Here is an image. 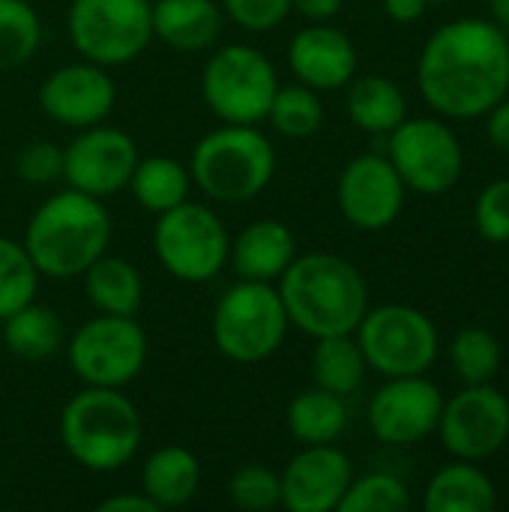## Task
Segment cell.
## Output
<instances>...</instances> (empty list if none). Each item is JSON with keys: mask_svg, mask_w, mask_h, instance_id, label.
<instances>
[{"mask_svg": "<svg viewBox=\"0 0 509 512\" xmlns=\"http://www.w3.org/2000/svg\"><path fill=\"white\" fill-rule=\"evenodd\" d=\"M417 84L441 117H486L509 93V33L486 18L438 27L423 45Z\"/></svg>", "mask_w": 509, "mask_h": 512, "instance_id": "cell-1", "label": "cell"}, {"mask_svg": "<svg viewBox=\"0 0 509 512\" xmlns=\"http://www.w3.org/2000/svg\"><path fill=\"white\" fill-rule=\"evenodd\" d=\"M276 282L288 321L312 339L354 333L369 309L363 273L330 252L294 258Z\"/></svg>", "mask_w": 509, "mask_h": 512, "instance_id": "cell-2", "label": "cell"}, {"mask_svg": "<svg viewBox=\"0 0 509 512\" xmlns=\"http://www.w3.org/2000/svg\"><path fill=\"white\" fill-rule=\"evenodd\" d=\"M111 240V216L99 198L63 189L42 201L27 222L24 249L36 264L39 276L75 279L99 255H105Z\"/></svg>", "mask_w": 509, "mask_h": 512, "instance_id": "cell-3", "label": "cell"}, {"mask_svg": "<svg viewBox=\"0 0 509 512\" xmlns=\"http://www.w3.org/2000/svg\"><path fill=\"white\" fill-rule=\"evenodd\" d=\"M60 441L87 471H117L141 447L138 408L114 387H84L63 405Z\"/></svg>", "mask_w": 509, "mask_h": 512, "instance_id": "cell-4", "label": "cell"}, {"mask_svg": "<svg viewBox=\"0 0 509 512\" xmlns=\"http://www.w3.org/2000/svg\"><path fill=\"white\" fill-rule=\"evenodd\" d=\"M276 171V153L264 132L255 126L225 123L204 135L189 162L192 183L213 201L240 204L267 189Z\"/></svg>", "mask_w": 509, "mask_h": 512, "instance_id": "cell-5", "label": "cell"}, {"mask_svg": "<svg viewBox=\"0 0 509 512\" xmlns=\"http://www.w3.org/2000/svg\"><path fill=\"white\" fill-rule=\"evenodd\" d=\"M291 321L273 282L231 285L213 309V342L234 363H261L279 351Z\"/></svg>", "mask_w": 509, "mask_h": 512, "instance_id": "cell-6", "label": "cell"}, {"mask_svg": "<svg viewBox=\"0 0 509 512\" xmlns=\"http://www.w3.org/2000/svg\"><path fill=\"white\" fill-rule=\"evenodd\" d=\"M357 345L366 357V366L384 378L426 375L438 360V327L432 318L414 306L387 303L366 309L357 324Z\"/></svg>", "mask_w": 509, "mask_h": 512, "instance_id": "cell-7", "label": "cell"}, {"mask_svg": "<svg viewBox=\"0 0 509 512\" xmlns=\"http://www.w3.org/2000/svg\"><path fill=\"white\" fill-rule=\"evenodd\" d=\"M276 69L252 45H222L201 72V93L207 108L237 126H255L267 120L276 96Z\"/></svg>", "mask_w": 509, "mask_h": 512, "instance_id": "cell-8", "label": "cell"}, {"mask_svg": "<svg viewBox=\"0 0 509 512\" xmlns=\"http://www.w3.org/2000/svg\"><path fill=\"white\" fill-rule=\"evenodd\" d=\"M228 231L222 219L204 207L183 201L159 213L153 228V249L159 264L180 282H210L228 264Z\"/></svg>", "mask_w": 509, "mask_h": 512, "instance_id": "cell-9", "label": "cell"}, {"mask_svg": "<svg viewBox=\"0 0 509 512\" xmlns=\"http://www.w3.org/2000/svg\"><path fill=\"white\" fill-rule=\"evenodd\" d=\"M153 3L147 0H72L69 39L75 51L99 66L135 60L153 39Z\"/></svg>", "mask_w": 509, "mask_h": 512, "instance_id": "cell-10", "label": "cell"}, {"mask_svg": "<svg viewBox=\"0 0 509 512\" xmlns=\"http://www.w3.org/2000/svg\"><path fill=\"white\" fill-rule=\"evenodd\" d=\"M147 363V333L135 318L96 315L69 342V366L87 387L123 390Z\"/></svg>", "mask_w": 509, "mask_h": 512, "instance_id": "cell-11", "label": "cell"}, {"mask_svg": "<svg viewBox=\"0 0 509 512\" xmlns=\"http://www.w3.org/2000/svg\"><path fill=\"white\" fill-rule=\"evenodd\" d=\"M387 159L399 171L405 189L441 195L453 189L465 168L459 135L435 117H405L387 141Z\"/></svg>", "mask_w": 509, "mask_h": 512, "instance_id": "cell-12", "label": "cell"}, {"mask_svg": "<svg viewBox=\"0 0 509 512\" xmlns=\"http://www.w3.org/2000/svg\"><path fill=\"white\" fill-rule=\"evenodd\" d=\"M438 432L456 459L483 462L509 441V399L492 384H465L444 399Z\"/></svg>", "mask_w": 509, "mask_h": 512, "instance_id": "cell-13", "label": "cell"}, {"mask_svg": "<svg viewBox=\"0 0 509 512\" xmlns=\"http://www.w3.org/2000/svg\"><path fill=\"white\" fill-rule=\"evenodd\" d=\"M135 162V141L123 129L96 123L81 129L63 150V180L69 183V189L105 198L129 186Z\"/></svg>", "mask_w": 509, "mask_h": 512, "instance_id": "cell-14", "label": "cell"}, {"mask_svg": "<svg viewBox=\"0 0 509 512\" xmlns=\"http://www.w3.org/2000/svg\"><path fill=\"white\" fill-rule=\"evenodd\" d=\"M441 411L444 396L426 375L390 378L369 402V426L378 441L408 447L438 432Z\"/></svg>", "mask_w": 509, "mask_h": 512, "instance_id": "cell-15", "label": "cell"}, {"mask_svg": "<svg viewBox=\"0 0 509 512\" xmlns=\"http://www.w3.org/2000/svg\"><path fill=\"white\" fill-rule=\"evenodd\" d=\"M336 198L342 216L357 231H384L405 207V183L387 156L366 153L345 165Z\"/></svg>", "mask_w": 509, "mask_h": 512, "instance_id": "cell-16", "label": "cell"}, {"mask_svg": "<svg viewBox=\"0 0 509 512\" xmlns=\"http://www.w3.org/2000/svg\"><path fill=\"white\" fill-rule=\"evenodd\" d=\"M117 90L105 66L69 63L51 72L39 87V108L60 126L87 129L102 123L114 108Z\"/></svg>", "mask_w": 509, "mask_h": 512, "instance_id": "cell-17", "label": "cell"}, {"mask_svg": "<svg viewBox=\"0 0 509 512\" xmlns=\"http://www.w3.org/2000/svg\"><path fill=\"white\" fill-rule=\"evenodd\" d=\"M282 480V507L291 512H330L339 510L354 474L351 459L333 444L303 447L288 468L279 474Z\"/></svg>", "mask_w": 509, "mask_h": 512, "instance_id": "cell-18", "label": "cell"}, {"mask_svg": "<svg viewBox=\"0 0 509 512\" xmlns=\"http://www.w3.org/2000/svg\"><path fill=\"white\" fill-rule=\"evenodd\" d=\"M288 63L300 84L312 90H339L351 84L357 72V48L354 42L324 21L303 27L288 45Z\"/></svg>", "mask_w": 509, "mask_h": 512, "instance_id": "cell-19", "label": "cell"}, {"mask_svg": "<svg viewBox=\"0 0 509 512\" xmlns=\"http://www.w3.org/2000/svg\"><path fill=\"white\" fill-rule=\"evenodd\" d=\"M294 258V234L279 219H258L246 225L228 246V261L237 279L246 282H276Z\"/></svg>", "mask_w": 509, "mask_h": 512, "instance_id": "cell-20", "label": "cell"}, {"mask_svg": "<svg viewBox=\"0 0 509 512\" xmlns=\"http://www.w3.org/2000/svg\"><path fill=\"white\" fill-rule=\"evenodd\" d=\"M153 36L177 51H204L222 33V9L213 0H156Z\"/></svg>", "mask_w": 509, "mask_h": 512, "instance_id": "cell-21", "label": "cell"}, {"mask_svg": "<svg viewBox=\"0 0 509 512\" xmlns=\"http://www.w3.org/2000/svg\"><path fill=\"white\" fill-rule=\"evenodd\" d=\"M201 486V465L198 456L186 447H162L156 450L141 471V492L159 510L186 507Z\"/></svg>", "mask_w": 509, "mask_h": 512, "instance_id": "cell-22", "label": "cell"}, {"mask_svg": "<svg viewBox=\"0 0 509 512\" xmlns=\"http://www.w3.org/2000/svg\"><path fill=\"white\" fill-rule=\"evenodd\" d=\"M498 495L492 477L477 468V462L456 459L453 465L441 468L429 486L423 507L429 512H489L495 510Z\"/></svg>", "mask_w": 509, "mask_h": 512, "instance_id": "cell-23", "label": "cell"}, {"mask_svg": "<svg viewBox=\"0 0 509 512\" xmlns=\"http://www.w3.org/2000/svg\"><path fill=\"white\" fill-rule=\"evenodd\" d=\"M81 276H84L87 300L99 315H126V318L138 315L144 300V282L129 261L114 255H99Z\"/></svg>", "mask_w": 509, "mask_h": 512, "instance_id": "cell-24", "label": "cell"}, {"mask_svg": "<svg viewBox=\"0 0 509 512\" xmlns=\"http://www.w3.org/2000/svg\"><path fill=\"white\" fill-rule=\"evenodd\" d=\"M348 90V117L354 126L372 135H390L405 117H408V102L402 87L387 78V75H363L351 78Z\"/></svg>", "mask_w": 509, "mask_h": 512, "instance_id": "cell-25", "label": "cell"}, {"mask_svg": "<svg viewBox=\"0 0 509 512\" xmlns=\"http://www.w3.org/2000/svg\"><path fill=\"white\" fill-rule=\"evenodd\" d=\"M285 420H288V432L303 447L333 444L348 426V408H345L342 396L312 387L291 399Z\"/></svg>", "mask_w": 509, "mask_h": 512, "instance_id": "cell-26", "label": "cell"}, {"mask_svg": "<svg viewBox=\"0 0 509 512\" xmlns=\"http://www.w3.org/2000/svg\"><path fill=\"white\" fill-rule=\"evenodd\" d=\"M3 345L9 348L12 357L24 363L48 360L63 345V324L51 309L36 306L30 300L27 306L3 318Z\"/></svg>", "mask_w": 509, "mask_h": 512, "instance_id": "cell-27", "label": "cell"}, {"mask_svg": "<svg viewBox=\"0 0 509 512\" xmlns=\"http://www.w3.org/2000/svg\"><path fill=\"white\" fill-rule=\"evenodd\" d=\"M129 189L144 210L159 216V213L189 201L192 177L180 162H174L168 156H147V159L138 156L135 171L129 177Z\"/></svg>", "mask_w": 509, "mask_h": 512, "instance_id": "cell-28", "label": "cell"}, {"mask_svg": "<svg viewBox=\"0 0 509 512\" xmlns=\"http://www.w3.org/2000/svg\"><path fill=\"white\" fill-rule=\"evenodd\" d=\"M366 357L354 339V333H342V336H324L318 339L315 351H312V378L315 387L336 393V396H351L363 378H366Z\"/></svg>", "mask_w": 509, "mask_h": 512, "instance_id": "cell-29", "label": "cell"}, {"mask_svg": "<svg viewBox=\"0 0 509 512\" xmlns=\"http://www.w3.org/2000/svg\"><path fill=\"white\" fill-rule=\"evenodd\" d=\"M450 363L462 384H492L501 372V342L486 327H465L450 342Z\"/></svg>", "mask_w": 509, "mask_h": 512, "instance_id": "cell-30", "label": "cell"}, {"mask_svg": "<svg viewBox=\"0 0 509 512\" xmlns=\"http://www.w3.org/2000/svg\"><path fill=\"white\" fill-rule=\"evenodd\" d=\"M267 120L285 138H312L324 123V105L318 99V90L306 84L276 87Z\"/></svg>", "mask_w": 509, "mask_h": 512, "instance_id": "cell-31", "label": "cell"}, {"mask_svg": "<svg viewBox=\"0 0 509 512\" xmlns=\"http://www.w3.org/2000/svg\"><path fill=\"white\" fill-rule=\"evenodd\" d=\"M42 39L39 15L27 0H0V69L24 66Z\"/></svg>", "mask_w": 509, "mask_h": 512, "instance_id": "cell-32", "label": "cell"}, {"mask_svg": "<svg viewBox=\"0 0 509 512\" xmlns=\"http://www.w3.org/2000/svg\"><path fill=\"white\" fill-rule=\"evenodd\" d=\"M39 270L30 261L24 243L0 237V321L36 297Z\"/></svg>", "mask_w": 509, "mask_h": 512, "instance_id": "cell-33", "label": "cell"}, {"mask_svg": "<svg viewBox=\"0 0 509 512\" xmlns=\"http://www.w3.org/2000/svg\"><path fill=\"white\" fill-rule=\"evenodd\" d=\"M411 510V495L405 483L393 474H366L351 480L339 512H405Z\"/></svg>", "mask_w": 509, "mask_h": 512, "instance_id": "cell-34", "label": "cell"}, {"mask_svg": "<svg viewBox=\"0 0 509 512\" xmlns=\"http://www.w3.org/2000/svg\"><path fill=\"white\" fill-rule=\"evenodd\" d=\"M228 498L234 507L249 512H267L282 507V480L264 465H243L228 483Z\"/></svg>", "mask_w": 509, "mask_h": 512, "instance_id": "cell-35", "label": "cell"}, {"mask_svg": "<svg viewBox=\"0 0 509 512\" xmlns=\"http://www.w3.org/2000/svg\"><path fill=\"white\" fill-rule=\"evenodd\" d=\"M474 222L483 240L509 243V177L483 186L474 204Z\"/></svg>", "mask_w": 509, "mask_h": 512, "instance_id": "cell-36", "label": "cell"}, {"mask_svg": "<svg viewBox=\"0 0 509 512\" xmlns=\"http://www.w3.org/2000/svg\"><path fill=\"white\" fill-rule=\"evenodd\" d=\"M15 171H18L21 180L45 186V183L63 177V150L57 144H51V141L27 144L15 159Z\"/></svg>", "mask_w": 509, "mask_h": 512, "instance_id": "cell-37", "label": "cell"}, {"mask_svg": "<svg viewBox=\"0 0 509 512\" xmlns=\"http://www.w3.org/2000/svg\"><path fill=\"white\" fill-rule=\"evenodd\" d=\"M225 12L243 30L264 33V30L279 27L288 18L291 0H225Z\"/></svg>", "mask_w": 509, "mask_h": 512, "instance_id": "cell-38", "label": "cell"}, {"mask_svg": "<svg viewBox=\"0 0 509 512\" xmlns=\"http://www.w3.org/2000/svg\"><path fill=\"white\" fill-rule=\"evenodd\" d=\"M486 135L498 150L509 153V96H504L492 111H486Z\"/></svg>", "mask_w": 509, "mask_h": 512, "instance_id": "cell-39", "label": "cell"}, {"mask_svg": "<svg viewBox=\"0 0 509 512\" xmlns=\"http://www.w3.org/2000/svg\"><path fill=\"white\" fill-rule=\"evenodd\" d=\"M99 512H159V507L144 492H135V495H114L102 501Z\"/></svg>", "mask_w": 509, "mask_h": 512, "instance_id": "cell-40", "label": "cell"}, {"mask_svg": "<svg viewBox=\"0 0 509 512\" xmlns=\"http://www.w3.org/2000/svg\"><path fill=\"white\" fill-rule=\"evenodd\" d=\"M342 6H345V0H291V9H297L309 21H327V18L339 15Z\"/></svg>", "mask_w": 509, "mask_h": 512, "instance_id": "cell-41", "label": "cell"}, {"mask_svg": "<svg viewBox=\"0 0 509 512\" xmlns=\"http://www.w3.org/2000/svg\"><path fill=\"white\" fill-rule=\"evenodd\" d=\"M429 0H384V12L399 21V24H414L417 18H423Z\"/></svg>", "mask_w": 509, "mask_h": 512, "instance_id": "cell-42", "label": "cell"}, {"mask_svg": "<svg viewBox=\"0 0 509 512\" xmlns=\"http://www.w3.org/2000/svg\"><path fill=\"white\" fill-rule=\"evenodd\" d=\"M489 9H492V21L509 33V0H489Z\"/></svg>", "mask_w": 509, "mask_h": 512, "instance_id": "cell-43", "label": "cell"}, {"mask_svg": "<svg viewBox=\"0 0 509 512\" xmlns=\"http://www.w3.org/2000/svg\"><path fill=\"white\" fill-rule=\"evenodd\" d=\"M429 3H450V0H429Z\"/></svg>", "mask_w": 509, "mask_h": 512, "instance_id": "cell-44", "label": "cell"}]
</instances>
